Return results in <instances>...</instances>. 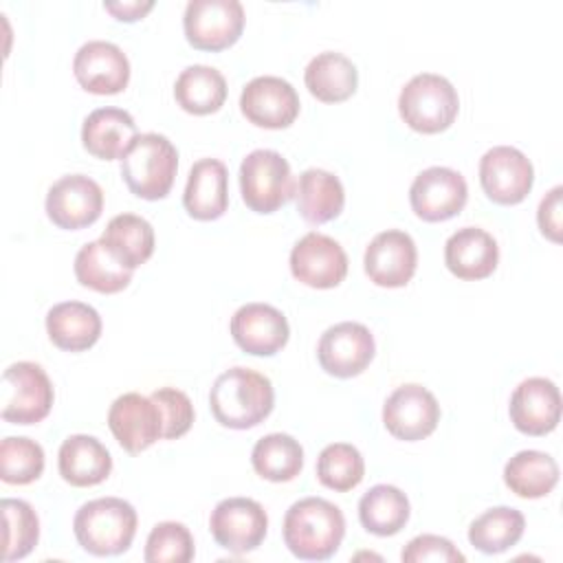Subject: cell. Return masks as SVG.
Instances as JSON below:
<instances>
[{
    "mask_svg": "<svg viewBox=\"0 0 563 563\" xmlns=\"http://www.w3.org/2000/svg\"><path fill=\"white\" fill-rule=\"evenodd\" d=\"M282 534L297 559L325 561L345 537V517L339 506L323 497H303L286 510Z\"/></svg>",
    "mask_w": 563,
    "mask_h": 563,
    "instance_id": "obj_1",
    "label": "cell"
},
{
    "mask_svg": "<svg viewBox=\"0 0 563 563\" xmlns=\"http://www.w3.org/2000/svg\"><path fill=\"white\" fill-rule=\"evenodd\" d=\"M275 405V389L268 376L249 369L231 367L222 372L209 391L213 418L229 429H251L260 424Z\"/></svg>",
    "mask_w": 563,
    "mask_h": 563,
    "instance_id": "obj_2",
    "label": "cell"
},
{
    "mask_svg": "<svg viewBox=\"0 0 563 563\" xmlns=\"http://www.w3.org/2000/svg\"><path fill=\"white\" fill-rule=\"evenodd\" d=\"M136 510L121 497L86 501L73 519L77 543L95 556H114L132 545L136 534Z\"/></svg>",
    "mask_w": 563,
    "mask_h": 563,
    "instance_id": "obj_3",
    "label": "cell"
},
{
    "mask_svg": "<svg viewBox=\"0 0 563 563\" xmlns=\"http://www.w3.org/2000/svg\"><path fill=\"white\" fill-rule=\"evenodd\" d=\"M178 169L174 143L158 134L145 132L134 139L121 158V176L128 189L143 200H161L169 194Z\"/></svg>",
    "mask_w": 563,
    "mask_h": 563,
    "instance_id": "obj_4",
    "label": "cell"
},
{
    "mask_svg": "<svg viewBox=\"0 0 563 563\" xmlns=\"http://www.w3.org/2000/svg\"><path fill=\"white\" fill-rule=\"evenodd\" d=\"M400 119L416 132L438 134L453 125L460 97L453 84L435 73L413 75L398 95Z\"/></svg>",
    "mask_w": 563,
    "mask_h": 563,
    "instance_id": "obj_5",
    "label": "cell"
},
{
    "mask_svg": "<svg viewBox=\"0 0 563 563\" xmlns=\"http://www.w3.org/2000/svg\"><path fill=\"white\" fill-rule=\"evenodd\" d=\"M240 191L255 213H273L295 196L288 161L275 150H253L240 165Z\"/></svg>",
    "mask_w": 563,
    "mask_h": 563,
    "instance_id": "obj_6",
    "label": "cell"
},
{
    "mask_svg": "<svg viewBox=\"0 0 563 563\" xmlns=\"http://www.w3.org/2000/svg\"><path fill=\"white\" fill-rule=\"evenodd\" d=\"M2 420L35 424L51 413L55 391L46 372L31 361H18L2 372Z\"/></svg>",
    "mask_w": 563,
    "mask_h": 563,
    "instance_id": "obj_7",
    "label": "cell"
},
{
    "mask_svg": "<svg viewBox=\"0 0 563 563\" xmlns=\"http://www.w3.org/2000/svg\"><path fill=\"white\" fill-rule=\"evenodd\" d=\"M244 20V7L238 0H189L183 29L194 48L216 53L240 40Z\"/></svg>",
    "mask_w": 563,
    "mask_h": 563,
    "instance_id": "obj_8",
    "label": "cell"
},
{
    "mask_svg": "<svg viewBox=\"0 0 563 563\" xmlns=\"http://www.w3.org/2000/svg\"><path fill=\"white\" fill-rule=\"evenodd\" d=\"M209 530L220 548L244 554L262 545L268 517L264 506L251 497H227L211 510Z\"/></svg>",
    "mask_w": 563,
    "mask_h": 563,
    "instance_id": "obj_9",
    "label": "cell"
},
{
    "mask_svg": "<svg viewBox=\"0 0 563 563\" xmlns=\"http://www.w3.org/2000/svg\"><path fill=\"white\" fill-rule=\"evenodd\" d=\"M438 422L440 405L435 396L418 383L396 387L383 405V424L396 440H424L435 431Z\"/></svg>",
    "mask_w": 563,
    "mask_h": 563,
    "instance_id": "obj_10",
    "label": "cell"
},
{
    "mask_svg": "<svg viewBox=\"0 0 563 563\" xmlns=\"http://www.w3.org/2000/svg\"><path fill=\"white\" fill-rule=\"evenodd\" d=\"M468 200L464 176L451 167H427L409 187V205L424 222H442L457 216Z\"/></svg>",
    "mask_w": 563,
    "mask_h": 563,
    "instance_id": "obj_11",
    "label": "cell"
},
{
    "mask_svg": "<svg viewBox=\"0 0 563 563\" xmlns=\"http://www.w3.org/2000/svg\"><path fill=\"white\" fill-rule=\"evenodd\" d=\"M479 183L488 200L519 205L532 189L534 167L521 150L495 145L479 158Z\"/></svg>",
    "mask_w": 563,
    "mask_h": 563,
    "instance_id": "obj_12",
    "label": "cell"
},
{
    "mask_svg": "<svg viewBox=\"0 0 563 563\" xmlns=\"http://www.w3.org/2000/svg\"><path fill=\"white\" fill-rule=\"evenodd\" d=\"M44 207L55 227L79 231L99 220L103 211V191L90 176L68 174L51 185Z\"/></svg>",
    "mask_w": 563,
    "mask_h": 563,
    "instance_id": "obj_13",
    "label": "cell"
},
{
    "mask_svg": "<svg viewBox=\"0 0 563 563\" xmlns=\"http://www.w3.org/2000/svg\"><path fill=\"white\" fill-rule=\"evenodd\" d=\"M376 352L369 328L356 321L330 325L317 345V358L323 372L336 378H352L367 369Z\"/></svg>",
    "mask_w": 563,
    "mask_h": 563,
    "instance_id": "obj_14",
    "label": "cell"
},
{
    "mask_svg": "<svg viewBox=\"0 0 563 563\" xmlns=\"http://www.w3.org/2000/svg\"><path fill=\"white\" fill-rule=\"evenodd\" d=\"M290 273L310 288H334L347 275V255L334 238L310 231L290 251Z\"/></svg>",
    "mask_w": 563,
    "mask_h": 563,
    "instance_id": "obj_15",
    "label": "cell"
},
{
    "mask_svg": "<svg viewBox=\"0 0 563 563\" xmlns=\"http://www.w3.org/2000/svg\"><path fill=\"white\" fill-rule=\"evenodd\" d=\"M240 110L257 128L282 130L295 123L299 114V95L290 81L262 75L251 79L240 95Z\"/></svg>",
    "mask_w": 563,
    "mask_h": 563,
    "instance_id": "obj_16",
    "label": "cell"
},
{
    "mask_svg": "<svg viewBox=\"0 0 563 563\" xmlns=\"http://www.w3.org/2000/svg\"><path fill=\"white\" fill-rule=\"evenodd\" d=\"M108 427L128 453H141L163 438V413L152 396L128 391L110 405Z\"/></svg>",
    "mask_w": 563,
    "mask_h": 563,
    "instance_id": "obj_17",
    "label": "cell"
},
{
    "mask_svg": "<svg viewBox=\"0 0 563 563\" xmlns=\"http://www.w3.org/2000/svg\"><path fill=\"white\" fill-rule=\"evenodd\" d=\"M365 275L383 288L407 286L418 266V249L409 233L387 229L374 235L363 255Z\"/></svg>",
    "mask_w": 563,
    "mask_h": 563,
    "instance_id": "obj_18",
    "label": "cell"
},
{
    "mask_svg": "<svg viewBox=\"0 0 563 563\" xmlns=\"http://www.w3.org/2000/svg\"><path fill=\"white\" fill-rule=\"evenodd\" d=\"M231 336L240 350L253 356L277 354L290 336L288 319L271 303L251 301L240 306L231 317Z\"/></svg>",
    "mask_w": 563,
    "mask_h": 563,
    "instance_id": "obj_19",
    "label": "cell"
},
{
    "mask_svg": "<svg viewBox=\"0 0 563 563\" xmlns=\"http://www.w3.org/2000/svg\"><path fill=\"white\" fill-rule=\"evenodd\" d=\"M73 73L84 90L92 95H117L130 81V62L117 44L90 40L75 53Z\"/></svg>",
    "mask_w": 563,
    "mask_h": 563,
    "instance_id": "obj_20",
    "label": "cell"
},
{
    "mask_svg": "<svg viewBox=\"0 0 563 563\" xmlns=\"http://www.w3.org/2000/svg\"><path fill=\"white\" fill-rule=\"evenodd\" d=\"M508 413L515 429L526 435H545L554 431L561 420L559 387L543 376L521 380L510 396Z\"/></svg>",
    "mask_w": 563,
    "mask_h": 563,
    "instance_id": "obj_21",
    "label": "cell"
},
{
    "mask_svg": "<svg viewBox=\"0 0 563 563\" xmlns=\"http://www.w3.org/2000/svg\"><path fill=\"white\" fill-rule=\"evenodd\" d=\"M185 211L194 220H218L229 207V172L218 158H200L191 165L185 194Z\"/></svg>",
    "mask_w": 563,
    "mask_h": 563,
    "instance_id": "obj_22",
    "label": "cell"
},
{
    "mask_svg": "<svg viewBox=\"0 0 563 563\" xmlns=\"http://www.w3.org/2000/svg\"><path fill=\"white\" fill-rule=\"evenodd\" d=\"M497 262L499 246L495 238L479 227H462L449 235L444 244V264L457 279H484L493 275Z\"/></svg>",
    "mask_w": 563,
    "mask_h": 563,
    "instance_id": "obj_23",
    "label": "cell"
},
{
    "mask_svg": "<svg viewBox=\"0 0 563 563\" xmlns=\"http://www.w3.org/2000/svg\"><path fill=\"white\" fill-rule=\"evenodd\" d=\"M136 136L139 132L132 114L121 108H97L81 125V143L86 152L101 161L123 158Z\"/></svg>",
    "mask_w": 563,
    "mask_h": 563,
    "instance_id": "obj_24",
    "label": "cell"
},
{
    "mask_svg": "<svg viewBox=\"0 0 563 563\" xmlns=\"http://www.w3.org/2000/svg\"><path fill=\"white\" fill-rule=\"evenodd\" d=\"M57 468L62 479L70 486H97L108 479L112 471V457L95 435L75 433L62 442L57 453Z\"/></svg>",
    "mask_w": 563,
    "mask_h": 563,
    "instance_id": "obj_25",
    "label": "cell"
},
{
    "mask_svg": "<svg viewBox=\"0 0 563 563\" xmlns=\"http://www.w3.org/2000/svg\"><path fill=\"white\" fill-rule=\"evenodd\" d=\"M99 312L84 301H62L46 312V332L53 345L66 352H84L101 336Z\"/></svg>",
    "mask_w": 563,
    "mask_h": 563,
    "instance_id": "obj_26",
    "label": "cell"
},
{
    "mask_svg": "<svg viewBox=\"0 0 563 563\" xmlns=\"http://www.w3.org/2000/svg\"><path fill=\"white\" fill-rule=\"evenodd\" d=\"M297 211L310 224H323L341 216L345 207V189L339 176L325 169H306L299 176L297 189Z\"/></svg>",
    "mask_w": 563,
    "mask_h": 563,
    "instance_id": "obj_27",
    "label": "cell"
},
{
    "mask_svg": "<svg viewBox=\"0 0 563 563\" xmlns=\"http://www.w3.org/2000/svg\"><path fill=\"white\" fill-rule=\"evenodd\" d=\"M306 88L323 103L350 99L358 86V70L343 53L325 51L314 55L303 73Z\"/></svg>",
    "mask_w": 563,
    "mask_h": 563,
    "instance_id": "obj_28",
    "label": "cell"
},
{
    "mask_svg": "<svg viewBox=\"0 0 563 563\" xmlns=\"http://www.w3.org/2000/svg\"><path fill=\"white\" fill-rule=\"evenodd\" d=\"M99 242L112 253L117 262L134 271L154 253V229L141 216L119 213L106 224Z\"/></svg>",
    "mask_w": 563,
    "mask_h": 563,
    "instance_id": "obj_29",
    "label": "cell"
},
{
    "mask_svg": "<svg viewBox=\"0 0 563 563\" xmlns=\"http://www.w3.org/2000/svg\"><path fill=\"white\" fill-rule=\"evenodd\" d=\"M174 97L176 103L189 114H211L224 106L227 79L213 66L194 64L176 77Z\"/></svg>",
    "mask_w": 563,
    "mask_h": 563,
    "instance_id": "obj_30",
    "label": "cell"
},
{
    "mask_svg": "<svg viewBox=\"0 0 563 563\" xmlns=\"http://www.w3.org/2000/svg\"><path fill=\"white\" fill-rule=\"evenodd\" d=\"M559 482V464L543 451H519L504 466V484L523 499H539L552 493Z\"/></svg>",
    "mask_w": 563,
    "mask_h": 563,
    "instance_id": "obj_31",
    "label": "cell"
},
{
    "mask_svg": "<svg viewBox=\"0 0 563 563\" xmlns=\"http://www.w3.org/2000/svg\"><path fill=\"white\" fill-rule=\"evenodd\" d=\"M409 499L391 484L372 486L358 501L361 526L376 537L398 534L409 521Z\"/></svg>",
    "mask_w": 563,
    "mask_h": 563,
    "instance_id": "obj_32",
    "label": "cell"
},
{
    "mask_svg": "<svg viewBox=\"0 0 563 563\" xmlns=\"http://www.w3.org/2000/svg\"><path fill=\"white\" fill-rule=\"evenodd\" d=\"M73 268L81 286L103 295L121 292L132 279V271L117 262L99 240L88 242L77 251Z\"/></svg>",
    "mask_w": 563,
    "mask_h": 563,
    "instance_id": "obj_33",
    "label": "cell"
},
{
    "mask_svg": "<svg viewBox=\"0 0 563 563\" xmlns=\"http://www.w3.org/2000/svg\"><path fill=\"white\" fill-rule=\"evenodd\" d=\"M255 473L268 482H290L303 468V449L288 433H268L260 438L251 451Z\"/></svg>",
    "mask_w": 563,
    "mask_h": 563,
    "instance_id": "obj_34",
    "label": "cell"
},
{
    "mask_svg": "<svg viewBox=\"0 0 563 563\" xmlns=\"http://www.w3.org/2000/svg\"><path fill=\"white\" fill-rule=\"evenodd\" d=\"M523 528L526 519L517 508L497 506L482 512L468 526V541L484 554H499L519 543Z\"/></svg>",
    "mask_w": 563,
    "mask_h": 563,
    "instance_id": "obj_35",
    "label": "cell"
},
{
    "mask_svg": "<svg viewBox=\"0 0 563 563\" xmlns=\"http://www.w3.org/2000/svg\"><path fill=\"white\" fill-rule=\"evenodd\" d=\"M365 462L356 446L347 442L328 444L317 457V479L336 493H347L363 482Z\"/></svg>",
    "mask_w": 563,
    "mask_h": 563,
    "instance_id": "obj_36",
    "label": "cell"
},
{
    "mask_svg": "<svg viewBox=\"0 0 563 563\" xmlns=\"http://www.w3.org/2000/svg\"><path fill=\"white\" fill-rule=\"evenodd\" d=\"M4 517V554L7 563L24 559L40 539V519L33 506L24 499H2L0 504Z\"/></svg>",
    "mask_w": 563,
    "mask_h": 563,
    "instance_id": "obj_37",
    "label": "cell"
},
{
    "mask_svg": "<svg viewBox=\"0 0 563 563\" xmlns=\"http://www.w3.org/2000/svg\"><path fill=\"white\" fill-rule=\"evenodd\" d=\"M44 471V449L31 438H4L0 442V477L7 484L24 486Z\"/></svg>",
    "mask_w": 563,
    "mask_h": 563,
    "instance_id": "obj_38",
    "label": "cell"
},
{
    "mask_svg": "<svg viewBox=\"0 0 563 563\" xmlns=\"http://www.w3.org/2000/svg\"><path fill=\"white\" fill-rule=\"evenodd\" d=\"M143 559L147 563H189L194 559V537L185 523L161 521L145 541Z\"/></svg>",
    "mask_w": 563,
    "mask_h": 563,
    "instance_id": "obj_39",
    "label": "cell"
},
{
    "mask_svg": "<svg viewBox=\"0 0 563 563\" xmlns=\"http://www.w3.org/2000/svg\"><path fill=\"white\" fill-rule=\"evenodd\" d=\"M152 400L163 413V438L176 440L185 435L194 424V405L189 396L176 387H158L152 391Z\"/></svg>",
    "mask_w": 563,
    "mask_h": 563,
    "instance_id": "obj_40",
    "label": "cell"
},
{
    "mask_svg": "<svg viewBox=\"0 0 563 563\" xmlns=\"http://www.w3.org/2000/svg\"><path fill=\"white\" fill-rule=\"evenodd\" d=\"M400 559L405 563H424V561H449V563H462L464 554L446 539V537H438V534H418L413 537Z\"/></svg>",
    "mask_w": 563,
    "mask_h": 563,
    "instance_id": "obj_41",
    "label": "cell"
},
{
    "mask_svg": "<svg viewBox=\"0 0 563 563\" xmlns=\"http://www.w3.org/2000/svg\"><path fill=\"white\" fill-rule=\"evenodd\" d=\"M561 194H563L561 185L552 187L537 209L539 229L552 242H561Z\"/></svg>",
    "mask_w": 563,
    "mask_h": 563,
    "instance_id": "obj_42",
    "label": "cell"
},
{
    "mask_svg": "<svg viewBox=\"0 0 563 563\" xmlns=\"http://www.w3.org/2000/svg\"><path fill=\"white\" fill-rule=\"evenodd\" d=\"M103 9L112 13L121 22H136L141 20L147 11L154 9V0H132V2H103Z\"/></svg>",
    "mask_w": 563,
    "mask_h": 563,
    "instance_id": "obj_43",
    "label": "cell"
}]
</instances>
